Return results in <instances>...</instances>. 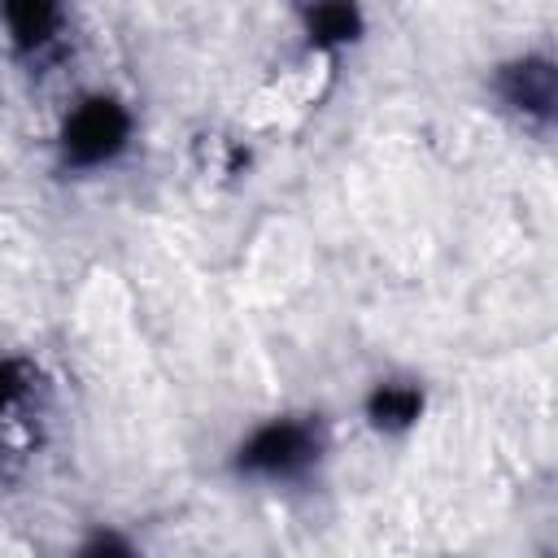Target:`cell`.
<instances>
[{"label":"cell","instance_id":"obj_1","mask_svg":"<svg viewBox=\"0 0 558 558\" xmlns=\"http://www.w3.org/2000/svg\"><path fill=\"white\" fill-rule=\"evenodd\" d=\"M318 427L305 418H275L262 423L240 449H235V466L244 475H262V480H296L318 462Z\"/></svg>","mask_w":558,"mask_h":558},{"label":"cell","instance_id":"obj_2","mask_svg":"<svg viewBox=\"0 0 558 558\" xmlns=\"http://www.w3.org/2000/svg\"><path fill=\"white\" fill-rule=\"evenodd\" d=\"M126 135H131V113L109 96H92L65 118L61 157L78 170H92V166L113 161L126 148Z\"/></svg>","mask_w":558,"mask_h":558},{"label":"cell","instance_id":"obj_3","mask_svg":"<svg viewBox=\"0 0 558 558\" xmlns=\"http://www.w3.org/2000/svg\"><path fill=\"white\" fill-rule=\"evenodd\" d=\"M497 92H501L506 105H514L519 113L549 122V113H554V92H558V87H554V65H549L545 57L510 61V65H501V74H497Z\"/></svg>","mask_w":558,"mask_h":558},{"label":"cell","instance_id":"obj_4","mask_svg":"<svg viewBox=\"0 0 558 558\" xmlns=\"http://www.w3.org/2000/svg\"><path fill=\"white\" fill-rule=\"evenodd\" d=\"M4 22L22 52H39L44 44H52V35L61 26V9L44 4V0H22V4H4Z\"/></svg>","mask_w":558,"mask_h":558},{"label":"cell","instance_id":"obj_5","mask_svg":"<svg viewBox=\"0 0 558 558\" xmlns=\"http://www.w3.org/2000/svg\"><path fill=\"white\" fill-rule=\"evenodd\" d=\"M366 414L379 432H405L423 414V392L414 384H379L366 401Z\"/></svg>","mask_w":558,"mask_h":558},{"label":"cell","instance_id":"obj_6","mask_svg":"<svg viewBox=\"0 0 558 558\" xmlns=\"http://www.w3.org/2000/svg\"><path fill=\"white\" fill-rule=\"evenodd\" d=\"M305 31L314 48H331V44H349L362 31V13L353 4H314L305 13Z\"/></svg>","mask_w":558,"mask_h":558},{"label":"cell","instance_id":"obj_7","mask_svg":"<svg viewBox=\"0 0 558 558\" xmlns=\"http://www.w3.org/2000/svg\"><path fill=\"white\" fill-rule=\"evenodd\" d=\"M78 558H135V554H131V545H126L118 532H96V536L78 549Z\"/></svg>","mask_w":558,"mask_h":558},{"label":"cell","instance_id":"obj_8","mask_svg":"<svg viewBox=\"0 0 558 558\" xmlns=\"http://www.w3.org/2000/svg\"><path fill=\"white\" fill-rule=\"evenodd\" d=\"M26 392V366L22 362H0V414Z\"/></svg>","mask_w":558,"mask_h":558}]
</instances>
